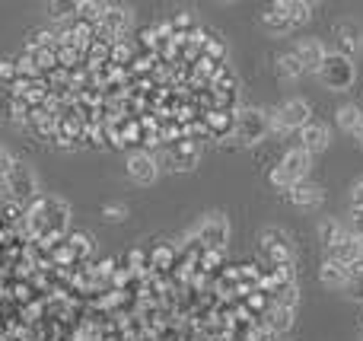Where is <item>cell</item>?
<instances>
[{"label":"cell","instance_id":"1","mask_svg":"<svg viewBox=\"0 0 363 341\" xmlns=\"http://www.w3.org/2000/svg\"><path fill=\"white\" fill-rule=\"evenodd\" d=\"M319 80L325 83L328 89L341 93V89L354 86V80H357V67H354L351 57L332 51V55H325V61H322V67H319Z\"/></svg>","mask_w":363,"mask_h":341},{"label":"cell","instance_id":"2","mask_svg":"<svg viewBox=\"0 0 363 341\" xmlns=\"http://www.w3.org/2000/svg\"><path fill=\"white\" fill-rule=\"evenodd\" d=\"M274 131H300L303 125H309V102L306 99H287L268 115Z\"/></svg>","mask_w":363,"mask_h":341},{"label":"cell","instance_id":"3","mask_svg":"<svg viewBox=\"0 0 363 341\" xmlns=\"http://www.w3.org/2000/svg\"><path fill=\"white\" fill-rule=\"evenodd\" d=\"M233 125H236V138L242 140V144H258V140H264L271 121L262 108H242V112H236Z\"/></svg>","mask_w":363,"mask_h":341},{"label":"cell","instance_id":"4","mask_svg":"<svg viewBox=\"0 0 363 341\" xmlns=\"http://www.w3.org/2000/svg\"><path fill=\"white\" fill-rule=\"evenodd\" d=\"M198 240L207 249H223L230 242V220L223 214H207L198 227Z\"/></svg>","mask_w":363,"mask_h":341},{"label":"cell","instance_id":"5","mask_svg":"<svg viewBox=\"0 0 363 341\" xmlns=\"http://www.w3.org/2000/svg\"><path fill=\"white\" fill-rule=\"evenodd\" d=\"M6 191H13V195H16L19 201L32 198V195L38 191V179H35V172H32L26 163H13L10 176H6Z\"/></svg>","mask_w":363,"mask_h":341},{"label":"cell","instance_id":"6","mask_svg":"<svg viewBox=\"0 0 363 341\" xmlns=\"http://www.w3.org/2000/svg\"><path fill=\"white\" fill-rule=\"evenodd\" d=\"M335 42H338V55H345L354 61V55L363 51V29L354 23V19H345V23L335 26Z\"/></svg>","mask_w":363,"mask_h":341},{"label":"cell","instance_id":"7","mask_svg":"<svg viewBox=\"0 0 363 341\" xmlns=\"http://www.w3.org/2000/svg\"><path fill=\"white\" fill-rule=\"evenodd\" d=\"M128 176L140 185H153L160 176V166L147 150H134L131 157H128Z\"/></svg>","mask_w":363,"mask_h":341},{"label":"cell","instance_id":"8","mask_svg":"<svg viewBox=\"0 0 363 341\" xmlns=\"http://www.w3.org/2000/svg\"><path fill=\"white\" fill-rule=\"evenodd\" d=\"M296 61L303 64V70H306V74H319V67H322V61H325V45L319 42V38H303L300 45H296Z\"/></svg>","mask_w":363,"mask_h":341},{"label":"cell","instance_id":"9","mask_svg":"<svg viewBox=\"0 0 363 341\" xmlns=\"http://www.w3.org/2000/svg\"><path fill=\"white\" fill-rule=\"evenodd\" d=\"M262 242H264V249H268L271 259H277L281 265H287V262L294 259V246H290V236L284 233V230H277V227L264 230V233H262Z\"/></svg>","mask_w":363,"mask_h":341},{"label":"cell","instance_id":"10","mask_svg":"<svg viewBox=\"0 0 363 341\" xmlns=\"http://www.w3.org/2000/svg\"><path fill=\"white\" fill-rule=\"evenodd\" d=\"M300 140H303V150L313 157V153H322L328 147L332 131H328V125H322V121H309V125L300 128Z\"/></svg>","mask_w":363,"mask_h":341},{"label":"cell","instance_id":"11","mask_svg":"<svg viewBox=\"0 0 363 341\" xmlns=\"http://www.w3.org/2000/svg\"><path fill=\"white\" fill-rule=\"evenodd\" d=\"M287 198L296 204V208H315V204H322V189L315 182H306V179H300V182H294L287 189Z\"/></svg>","mask_w":363,"mask_h":341},{"label":"cell","instance_id":"12","mask_svg":"<svg viewBox=\"0 0 363 341\" xmlns=\"http://www.w3.org/2000/svg\"><path fill=\"white\" fill-rule=\"evenodd\" d=\"M328 259L341 262V265H347V268H357V265H360V259H363V242H360V240H354V236L347 233L345 240L335 242V246H332V255H328Z\"/></svg>","mask_w":363,"mask_h":341},{"label":"cell","instance_id":"13","mask_svg":"<svg viewBox=\"0 0 363 341\" xmlns=\"http://www.w3.org/2000/svg\"><path fill=\"white\" fill-rule=\"evenodd\" d=\"M277 169H281L290 182H300V179H306V172H309V153L303 150V147L284 153V160H281V166H277Z\"/></svg>","mask_w":363,"mask_h":341},{"label":"cell","instance_id":"14","mask_svg":"<svg viewBox=\"0 0 363 341\" xmlns=\"http://www.w3.org/2000/svg\"><path fill=\"white\" fill-rule=\"evenodd\" d=\"M347 278H351V268H347V265H341V262H335V259H325V262H322L319 281H322L325 287H341V291H345V287H347Z\"/></svg>","mask_w":363,"mask_h":341},{"label":"cell","instance_id":"15","mask_svg":"<svg viewBox=\"0 0 363 341\" xmlns=\"http://www.w3.org/2000/svg\"><path fill=\"white\" fill-rule=\"evenodd\" d=\"M99 23H102V29H106V32L118 35V32H125L128 26H131V13H128L125 6H106V10H102V16H99Z\"/></svg>","mask_w":363,"mask_h":341},{"label":"cell","instance_id":"16","mask_svg":"<svg viewBox=\"0 0 363 341\" xmlns=\"http://www.w3.org/2000/svg\"><path fill=\"white\" fill-rule=\"evenodd\" d=\"M274 10L281 13L290 26H300V23H306V19H309V10H313V6L303 4V0H277Z\"/></svg>","mask_w":363,"mask_h":341},{"label":"cell","instance_id":"17","mask_svg":"<svg viewBox=\"0 0 363 341\" xmlns=\"http://www.w3.org/2000/svg\"><path fill=\"white\" fill-rule=\"evenodd\" d=\"M303 74H306V70H303V64L296 61V55H281V57H277V77H281L284 83L300 80Z\"/></svg>","mask_w":363,"mask_h":341},{"label":"cell","instance_id":"18","mask_svg":"<svg viewBox=\"0 0 363 341\" xmlns=\"http://www.w3.org/2000/svg\"><path fill=\"white\" fill-rule=\"evenodd\" d=\"M319 236H322V242H325V246L332 249L335 242H341V240L347 236V227H345L341 220H325V223L319 227Z\"/></svg>","mask_w":363,"mask_h":341},{"label":"cell","instance_id":"19","mask_svg":"<svg viewBox=\"0 0 363 341\" xmlns=\"http://www.w3.org/2000/svg\"><path fill=\"white\" fill-rule=\"evenodd\" d=\"M360 118H363V112L357 106H341L338 112H335V121H338L341 131H354V128L360 125Z\"/></svg>","mask_w":363,"mask_h":341},{"label":"cell","instance_id":"20","mask_svg":"<svg viewBox=\"0 0 363 341\" xmlns=\"http://www.w3.org/2000/svg\"><path fill=\"white\" fill-rule=\"evenodd\" d=\"M347 297L354 300V303H363V265L351 268V278H347Z\"/></svg>","mask_w":363,"mask_h":341},{"label":"cell","instance_id":"21","mask_svg":"<svg viewBox=\"0 0 363 341\" xmlns=\"http://www.w3.org/2000/svg\"><path fill=\"white\" fill-rule=\"evenodd\" d=\"M290 325H294V306H281V303H277L274 313H271V329L284 332V329H290Z\"/></svg>","mask_w":363,"mask_h":341},{"label":"cell","instance_id":"22","mask_svg":"<svg viewBox=\"0 0 363 341\" xmlns=\"http://www.w3.org/2000/svg\"><path fill=\"white\" fill-rule=\"evenodd\" d=\"M262 23H264V26H268V29H271V32H277V35H284V32H290V29H294V26H290V23H287V19H284V16H281V13H277V10H274V6H271V10H264Z\"/></svg>","mask_w":363,"mask_h":341},{"label":"cell","instance_id":"23","mask_svg":"<svg viewBox=\"0 0 363 341\" xmlns=\"http://www.w3.org/2000/svg\"><path fill=\"white\" fill-rule=\"evenodd\" d=\"M80 10V4H48V16L51 19H70Z\"/></svg>","mask_w":363,"mask_h":341},{"label":"cell","instance_id":"24","mask_svg":"<svg viewBox=\"0 0 363 341\" xmlns=\"http://www.w3.org/2000/svg\"><path fill=\"white\" fill-rule=\"evenodd\" d=\"M347 233H351L354 240L363 242V208H354V211H351V220H347Z\"/></svg>","mask_w":363,"mask_h":341},{"label":"cell","instance_id":"25","mask_svg":"<svg viewBox=\"0 0 363 341\" xmlns=\"http://www.w3.org/2000/svg\"><path fill=\"white\" fill-rule=\"evenodd\" d=\"M102 214H106V220H115V223H121L128 217V208L125 204H108L106 211H102Z\"/></svg>","mask_w":363,"mask_h":341},{"label":"cell","instance_id":"26","mask_svg":"<svg viewBox=\"0 0 363 341\" xmlns=\"http://www.w3.org/2000/svg\"><path fill=\"white\" fill-rule=\"evenodd\" d=\"M13 163H16V160L10 157V150H4V147H0V179H6V176H10Z\"/></svg>","mask_w":363,"mask_h":341},{"label":"cell","instance_id":"27","mask_svg":"<svg viewBox=\"0 0 363 341\" xmlns=\"http://www.w3.org/2000/svg\"><path fill=\"white\" fill-rule=\"evenodd\" d=\"M16 64H13V61H0V80H4V83H10V80H16Z\"/></svg>","mask_w":363,"mask_h":341},{"label":"cell","instance_id":"28","mask_svg":"<svg viewBox=\"0 0 363 341\" xmlns=\"http://www.w3.org/2000/svg\"><path fill=\"white\" fill-rule=\"evenodd\" d=\"M351 204L354 208H363V179H357V182L351 185Z\"/></svg>","mask_w":363,"mask_h":341},{"label":"cell","instance_id":"29","mask_svg":"<svg viewBox=\"0 0 363 341\" xmlns=\"http://www.w3.org/2000/svg\"><path fill=\"white\" fill-rule=\"evenodd\" d=\"M51 42L48 32H32V45H38V48H45V45Z\"/></svg>","mask_w":363,"mask_h":341},{"label":"cell","instance_id":"30","mask_svg":"<svg viewBox=\"0 0 363 341\" xmlns=\"http://www.w3.org/2000/svg\"><path fill=\"white\" fill-rule=\"evenodd\" d=\"M207 51L217 57H223V42H207Z\"/></svg>","mask_w":363,"mask_h":341},{"label":"cell","instance_id":"31","mask_svg":"<svg viewBox=\"0 0 363 341\" xmlns=\"http://www.w3.org/2000/svg\"><path fill=\"white\" fill-rule=\"evenodd\" d=\"M351 138H354V140H357V144L363 147V118H360V125H357V128H354V131H351Z\"/></svg>","mask_w":363,"mask_h":341}]
</instances>
